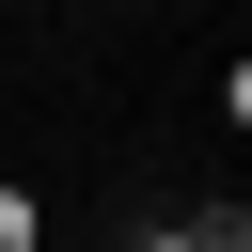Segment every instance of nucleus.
Listing matches in <instances>:
<instances>
[{
    "label": "nucleus",
    "instance_id": "f257e3e1",
    "mask_svg": "<svg viewBox=\"0 0 252 252\" xmlns=\"http://www.w3.org/2000/svg\"><path fill=\"white\" fill-rule=\"evenodd\" d=\"M142 252H252V220H236V205H220V220H205V236H142Z\"/></svg>",
    "mask_w": 252,
    "mask_h": 252
},
{
    "label": "nucleus",
    "instance_id": "f03ea898",
    "mask_svg": "<svg viewBox=\"0 0 252 252\" xmlns=\"http://www.w3.org/2000/svg\"><path fill=\"white\" fill-rule=\"evenodd\" d=\"M32 236H47V220H32V189H0V252H32Z\"/></svg>",
    "mask_w": 252,
    "mask_h": 252
}]
</instances>
